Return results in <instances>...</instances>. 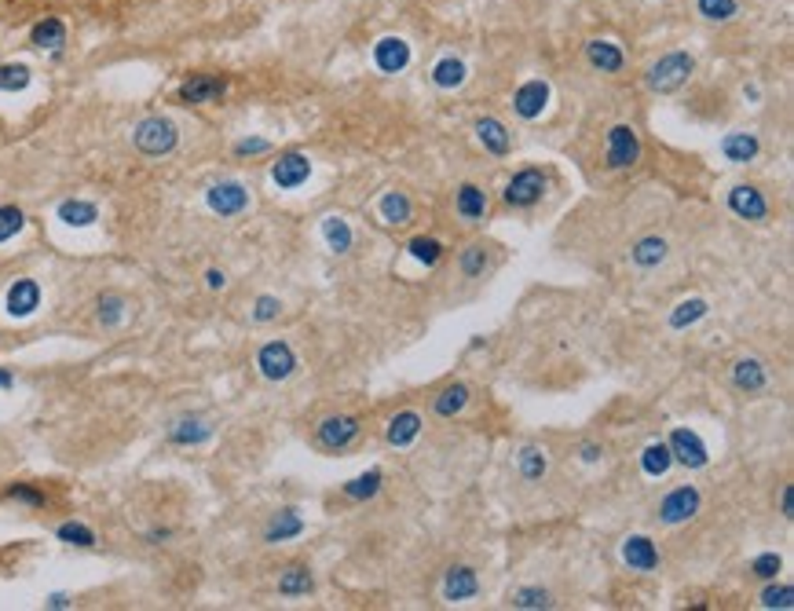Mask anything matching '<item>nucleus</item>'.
<instances>
[{
  "instance_id": "obj_1",
  "label": "nucleus",
  "mask_w": 794,
  "mask_h": 611,
  "mask_svg": "<svg viewBox=\"0 0 794 611\" xmlns=\"http://www.w3.org/2000/svg\"><path fill=\"white\" fill-rule=\"evenodd\" d=\"M696 74V59L688 56V52H666L659 63H652L648 67V74H644V81H648V88L652 92H659V96H670V92H677L681 85H688V78Z\"/></svg>"
},
{
  "instance_id": "obj_2",
  "label": "nucleus",
  "mask_w": 794,
  "mask_h": 611,
  "mask_svg": "<svg viewBox=\"0 0 794 611\" xmlns=\"http://www.w3.org/2000/svg\"><path fill=\"white\" fill-rule=\"evenodd\" d=\"M132 140H136L139 154H147V158H161V154H172V150H176L180 132H176V125H172L169 118L154 114V118H143V121L136 125Z\"/></svg>"
},
{
  "instance_id": "obj_3",
  "label": "nucleus",
  "mask_w": 794,
  "mask_h": 611,
  "mask_svg": "<svg viewBox=\"0 0 794 611\" xmlns=\"http://www.w3.org/2000/svg\"><path fill=\"white\" fill-rule=\"evenodd\" d=\"M546 183H550V176L542 172V169H520L509 183H505V191H501V202L509 205V209H531V205H539L542 202V194H546Z\"/></svg>"
},
{
  "instance_id": "obj_4",
  "label": "nucleus",
  "mask_w": 794,
  "mask_h": 611,
  "mask_svg": "<svg viewBox=\"0 0 794 611\" xmlns=\"http://www.w3.org/2000/svg\"><path fill=\"white\" fill-rule=\"evenodd\" d=\"M641 158V140H637V129L634 125H612L608 129V150H604V165L612 172H623V169H634Z\"/></svg>"
},
{
  "instance_id": "obj_5",
  "label": "nucleus",
  "mask_w": 794,
  "mask_h": 611,
  "mask_svg": "<svg viewBox=\"0 0 794 611\" xmlns=\"http://www.w3.org/2000/svg\"><path fill=\"white\" fill-rule=\"evenodd\" d=\"M359 432H363L359 418H352V414H330V418L319 421V429H315V443H319L323 450L341 454V450H348V447L359 440Z\"/></svg>"
},
{
  "instance_id": "obj_6",
  "label": "nucleus",
  "mask_w": 794,
  "mask_h": 611,
  "mask_svg": "<svg viewBox=\"0 0 794 611\" xmlns=\"http://www.w3.org/2000/svg\"><path fill=\"white\" fill-rule=\"evenodd\" d=\"M256 367L268 381H286L297 370V356H294V348L286 341H268L256 352Z\"/></svg>"
},
{
  "instance_id": "obj_7",
  "label": "nucleus",
  "mask_w": 794,
  "mask_h": 611,
  "mask_svg": "<svg viewBox=\"0 0 794 611\" xmlns=\"http://www.w3.org/2000/svg\"><path fill=\"white\" fill-rule=\"evenodd\" d=\"M699 505H703V498H699V491L696 487H674L663 502H659V520L666 523V527H677V523H688L696 513H699Z\"/></svg>"
},
{
  "instance_id": "obj_8",
  "label": "nucleus",
  "mask_w": 794,
  "mask_h": 611,
  "mask_svg": "<svg viewBox=\"0 0 794 611\" xmlns=\"http://www.w3.org/2000/svg\"><path fill=\"white\" fill-rule=\"evenodd\" d=\"M227 96V81L212 78V74H194L176 88V99L187 107H205V103H220Z\"/></svg>"
},
{
  "instance_id": "obj_9",
  "label": "nucleus",
  "mask_w": 794,
  "mask_h": 611,
  "mask_svg": "<svg viewBox=\"0 0 794 611\" xmlns=\"http://www.w3.org/2000/svg\"><path fill=\"white\" fill-rule=\"evenodd\" d=\"M666 447H670V458H674L677 465H685V469H703V465L710 461L706 443H703L692 429H674L670 440H666Z\"/></svg>"
},
{
  "instance_id": "obj_10",
  "label": "nucleus",
  "mask_w": 794,
  "mask_h": 611,
  "mask_svg": "<svg viewBox=\"0 0 794 611\" xmlns=\"http://www.w3.org/2000/svg\"><path fill=\"white\" fill-rule=\"evenodd\" d=\"M728 209H732L739 220H750V223H765V220H768V202H765V194H761L758 187H750V183H736V187L728 191Z\"/></svg>"
},
{
  "instance_id": "obj_11",
  "label": "nucleus",
  "mask_w": 794,
  "mask_h": 611,
  "mask_svg": "<svg viewBox=\"0 0 794 611\" xmlns=\"http://www.w3.org/2000/svg\"><path fill=\"white\" fill-rule=\"evenodd\" d=\"M205 202H209V209H212L216 216H238V212H245V205H249V191H245L242 183H234V180H223V183H212V187H209Z\"/></svg>"
},
{
  "instance_id": "obj_12",
  "label": "nucleus",
  "mask_w": 794,
  "mask_h": 611,
  "mask_svg": "<svg viewBox=\"0 0 794 611\" xmlns=\"http://www.w3.org/2000/svg\"><path fill=\"white\" fill-rule=\"evenodd\" d=\"M623 560H626V567L630 571H641V575H652L655 567H659V545L648 538V534H630L626 542H623Z\"/></svg>"
},
{
  "instance_id": "obj_13",
  "label": "nucleus",
  "mask_w": 794,
  "mask_h": 611,
  "mask_svg": "<svg viewBox=\"0 0 794 611\" xmlns=\"http://www.w3.org/2000/svg\"><path fill=\"white\" fill-rule=\"evenodd\" d=\"M546 103H550V85L539 81V78H535V81H523V85L516 88V96H512V110H516L523 121L542 118Z\"/></svg>"
},
{
  "instance_id": "obj_14",
  "label": "nucleus",
  "mask_w": 794,
  "mask_h": 611,
  "mask_svg": "<svg viewBox=\"0 0 794 611\" xmlns=\"http://www.w3.org/2000/svg\"><path fill=\"white\" fill-rule=\"evenodd\" d=\"M374 63L381 74H403L410 63V45L403 37H381L374 45Z\"/></svg>"
},
{
  "instance_id": "obj_15",
  "label": "nucleus",
  "mask_w": 794,
  "mask_h": 611,
  "mask_svg": "<svg viewBox=\"0 0 794 611\" xmlns=\"http://www.w3.org/2000/svg\"><path fill=\"white\" fill-rule=\"evenodd\" d=\"M476 593H479V575H476L469 564H458V567L447 571V578H443V600L461 604V600H472Z\"/></svg>"
},
{
  "instance_id": "obj_16",
  "label": "nucleus",
  "mask_w": 794,
  "mask_h": 611,
  "mask_svg": "<svg viewBox=\"0 0 794 611\" xmlns=\"http://www.w3.org/2000/svg\"><path fill=\"white\" fill-rule=\"evenodd\" d=\"M308 176H312V161H308L304 154H297V150L283 154V158L275 161V169H272V180H275L283 191H294V187H301Z\"/></svg>"
},
{
  "instance_id": "obj_17",
  "label": "nucleus",
  "mask_w": 794,
  "mask_h": 611,
  "mask_svg": "<svg viewBox=\"0 0 794 611\" xmlns=\"http://www.w3.org/2000/svg\"><path fill=\"white\" fill-rule=\"evenodd\" d=\"M487 191L483 187H476V183H461L458 187V198H454V209H458V216L465 220V223H483V216H487Z\"/></svg>"
},
{
  "instance_id": "obj_18",
  "label": "nucleus",
  "mask_w": 794,
  "mask_h": 611,
  "mask_svg": "<svg viewBox=\"0 0 794 611\" xmlns=\"http://www.w3.org/2000/svg\"><path fill=\"white\" fill-rule=\"evenodd\" d=\"M732 385H736L739 392H747V396L765 392V385H768L765 363H761V359H736V363H732Z\"/></svg>"
},
{
  "instance_id": "obj_19",
  "label": "nucleus",
  "mask_w": 794,
  "mask_h": 611,
  "mask_svg": "<svg viewBox=\"0 0 794 611\" xmlns=\"http://www.w3.org/2000/svg\"><path fill=\"white\" fill-rule=\"evenodd\" d=\"M37 304H41V285H37L34 278H19V282L8 289V312H12L15 319L34 316Z\"/></svg>"
},
{
  "instance_id": "obj_20",
  "label": "nucleus",
  "mask_w": 794,
  "mask_h": 611,
  "mask_svg": "<svg viewBox=\"0 0 794 611\" xmlns=\"http://www.w3.org/2000/svg\"><path fill=\"white\" fill-rule=\"evenodd\" d=\"M476 140L494 154V158H505L512 150V132L498 121V118H479L476 121Z\"/></svg>"
},
{
  "instance_id": "obj_21",
  "label": "nucleus",
  "mask_w": 794,
  "mask_h": 611,
  "mask_svg": "<svg viewBox=\"0 0 794 611\" xmlns=\"http://www.w3.org/2000/svg\"><path fill=\"white\" fill-rule=\"evenodd\" d=\"M586 63H590L593 70H601V74H619V70L626 67V56H623V48L612 45V41H590V45H586Z\"/></svg>"
},
{
  "instance_id": "obj_22",
  "label": "nucleus",
  "mask_w": 794,
  "mask_h": 611,
  "mask_svg": "<svg viewBox=\"0 0 794 611\" xmlns=\"http://www.w3.org/2000/svg\"><path fill=\"white\" fill-rule=\"evenodd\" d=\"M421 414L418 410H399L392 421H388V429H385V440H388V447H410L414 440H418V432H421Z\"/></svg>"
},
{
  "instance_id": "obj_23",
  "label": "nucleus",
  "mask_w": 794,
  "mask_h": 611,
  "mask_svg": "<svg viewBox=\"0 0 794 611\" xmlns=\"http://www.w3.org/2000/svg\"><path fill=\"white\" fill-rule=\"evenodd\" d=\"M670 256V245H666V238H659V234H644V238H637L634 242V249H630V260L637 264V267H659L663 260Z\"/></svg>"
},
{
  "instance_id": "obj_24",
  "label": "nucleus",
  "mask_w": 794,
  "mask_h": 611,
  "mask_svg": "<svg viewBox=\"0 0 794 611\" xmlns=\"http://www.w3.org/2000/svg\"><path fill=\"white\" fill-rule=\"evenodd\" d=\"M758 150H761V143H758V136H754V132H728V136L721 140V154H725L728 161H736V165H747V161H754V158H758Z\"/></svg>"
},
{
  "instance_id": "obj_25",
  "label": "nucleus",
  "mask_w": 794,
  "mask_h": 611,
  "mask_svg": "<svg viewBox=\"0 0 794 611\" xmlns=\"http://www.w3.org/2000/svg\"><path fill=\"white\" fill-rule=\"evenodd\" d=\"M469 399H472V388L465 381H454L432 399V410H436V418H454V414H461L469 407Z\"/></svg>"
},
{
  "instance_id": "obj_26",
  "label": "nucleus",
  "mask_w": 794,
  "mask_h": 611,
  "mask_svg": "<svg viewBox=\"0 0 794 611\" xmlns=\"http://www.w3.org/2000/svg\"><path fill=\"white\" fill-rule=\"evenodd\" d=\"M301 531H304V520L297 516V509H279L272 523L263 527V542H286V538H297Z\"/></svg>"
},
{
  "instance_id": "obj_27",
  "label": "nucleus",
  "mask_w": 794,
  "mask_h": 611,
  "mask_svg": "<svg viewBox=\"0 0 794 611\" xmlns=\"http://www.w3.org/2000/svg\"><path fill=\"white\" fill-rule=\"evenodd\" d=\"M169 440L180 443V447H194V443L212 440V425L201 421V418H183V421H176V425L169 429Z\"/></svg>"
},
{
  "instance_id": "obj_28",
  "label": "nucleus",
  "mask_w": 794,
  "mask_h": 611,
  "mask_svg": "<svg viewBox=\"0 0 794 611\" xmlns=\"http://www.w3.org/2000/svg\"><path fill=\"white\" fill-rule=\"evenodd\" d=\"M516 469H520V480L535 483V480H542V476H546V469H550V458H546V450H542V447L527 443V447L516 454Z\"/></svg>"
},
{
  "instance_id": "obj_29",
  "label": "nucleus",
  "mask_w": 794,
  "mask_h": 611,
  "mask_svg": "<svg viewBox=\"0 0 794 611\" xmlns=\"http://www.w3.org/2000/svg\"><path fill=\"white\" fill-rule=\"evenodd\" d=\"M30 45H37V48H48V52L63 48V45H67V26H63V19H56V16L41 19V23L30 30Z\"/></svg>"
},
{
  "instance_id": "obj_30",
  "label": "nucleus",
  "mask_w": 794,
  "mask_h": 611,
  "mask_svg": "<svg viewBox=\"0 0 794 611\" xmlns=\"http://www.w3.org/2000/svg\"><path fill=\"white\" fill-rule=\"evenodd\" d=\"M312 589H315V578H312V571L304 564H290L283 571V578H279V593L283 596H308Z\"/></svg>"
},
{
  "instance_id": "obj_31",
  "label": "nucleus",
  "mask_w": 794,
  "mask_h": 611,
  "mask_svg": "<svg viewBox=\"0 0 794 611\" xmlns=\"http://www.w3.org/2000/svg\"><path fill=\"white\" fill-rule=\"evenodd\" d=\"M465 74H469L465 63L454 59V56H447V59H439V63L432 67V85L450 92V88H461V85H465Z\"/></svg>"
},
{
  "instance_id": "obj_32",
  "label": "nucleus",
  "mask_w": 794,
  "mask_h": 611,
  "mask_svg": "<svg viewBox=\"0 0 794 611\" xmlns=\"http://www.w3.org/2000/svg\"><path fill=\"white\" fill-rule=\"evenodd\" d=\"M381 220L385 223H392V227H403V223H410V198L403 194V191H388L385 198H381Z\"/></svg>"
},
{
  "instance_id": "obj_33",
  "label": "nucleus",
  "mask_w": 794,
  "mask_h": 611,
  "mask_svg": "<svg viewBox=\"0 0 794 611\" xmlns=\"http://www.w3.org/2000/svg\"><path fill=\"white\" fill-rule=\"evenodd\" d=\"M381 483H385V472H381V469H370V472H363V476H356V480L345 483V498L366 502V498H374V494L381 491Z\"/></svg>"
},
{
  "instance_id": "obj_34",
  "label": "nucleus",
  "mask_w": 794,
  "mask_h": 611,
  "mask_svg": "<svg viewBox=\"0 0 794 611\" xmlns=\"http://www.w3.org/2000/svg\"><path fill=\"white\" fill-rule=\"evenodd\" d=\"M710 308H706V300L703 296H692V300H681L677 308H674V316H670V326L674 330H685V326H692V323H699L703 316H706Z\"/></svg>"
},
{
  "instance_id": "obj_35",
  "label": "nucleus",
  "mask_w": 794,
  "mask_h": 611,
  "mask_svg": "<svg viewBox=\"0 0 794 611\" xmlns=\"http://www.w3.org/2000/svg\"><path fill=\"white\" fill-rule=\"evenodd\" d=\"M670 465H674V458H670V447H666V443H648V447H644L641 469H644L648 476H666Z\"/></svg>"
},
{
  "instance_id": "obj_36",
  "label": "nucleus",
  "mask_w": 794,
  "mask_h": 611,
  "mask_svg": "<svg viewBox=\"0 0 794 611\" xmlns=\"http://www.w3.org/2000/svg\"><path fill=\"white\" fill-rule=\"evenodd\" d=\"M96 216H99V209L92 202H63L59 205V220L70 227H88V223H96Z\"/></svg>"
},
{
  "instance_id": "obj_37",
  "label": "nucleus",
  "mask_w": 794,
  "mask_h": 611,
  "mask_svg": "<svg viewBox=\"0 0 794 611\" xmlns=\"http://www.w3.org/2000/svg\"><path fill=\"white\" fill-rule=\"evenodd\" d=\"M696 12L706 19V23H732L739 5L736 0H696Z\"/></svg>"
},
{
  "instance_id": "obj_38",
  "label": "nucleus",
  "mask_w": 794,
  "mask_h": 611,
  "mask_svg": "<svg viewBox=\"0 0 794 611\" xmlns=\"http://www.w3.org/2000/svg\"><path fill=\"white\" fill-rule=\"evenodd\" d=\"M323 234H326V242H330L334 253H348V249H352V227H348L341 216H326Z\"/></svg>"
},
{
  "instance_id": "obj_39",
  "label": "nucleus",
  "mask_w": 794,
  "mask_h": 611,
  "mask_svg": "<svg viewBox=\"0 0 794 611\" xmlns=\"http://www.w3.org/2000/svg\"><path fill=\"white\" fill-rule=\"evenodd\" d=\"M410 256L414 260H421L425 267H436L439 260H443V242H436V238H425V234H418V238H410Z\"/></svg>"
},
{
  "instance_id": "obj_40",
  "label": "nucleus",
  "mask_w": 794,
  "mask_h": 611,
  "mask_svg": "<svg viewBox=\"0 0 794 611\" xmlns=\"http://www.w3.org/2000/svg\"><path fill=\"white\" fill-rule=\"evenodd\" d=\"M458 267H461V274H465V278H479V274L487 271V249H483L479 242L465 245V253L458 256Z\"/></svg>"
},
{
  "instance_id": "obj_41",
  "label": "nucleus",
  "mask_w": 794,
  "mask_h": 611,
  "mask_svg": "<svg viewBox=\"0 0 794 611\" xmlns=\"http://www.w3.org/2000/svg\"><path fill=\"white\" fill-rule=\"evenodd\" d=\"M59 542H67V545H77V549H92L96 545V531L92 527H85V523H74V520H67V523H59Z\"/></svg>"
},
{
  "instance_id": "obj_42",
  "label": "nucleus",
  "mask_w": 794,
  "mask_h": 611,
  "mask_svg": "<svg viewBox=\"0 0 794 611\" xmlns=\"http://www.w3.org/2000/svg\"><path fill=\"white\" fill-rule=\"evenodd\" d=\"M509 604H512V607H553V596H550V589L523 585V589H516V593L509 596Z\"/></svg>"
},
{
  "instance_id": "obj_43",
  "label": "nucleus",
  "mask_w": 794,
  "mask_h": 611,
  "mask_svg": "<svg viewBox=\"0 0 794 611\" xmlns=\"http://www.w3.org/2000/svg\"><path fill=\"white\" fill-rule=\"evenodd\" d=\"M26 85H30V67H23V63L0 67V88L5 92H23Z\"/></svg>"
},
{
  "instance_id": "obj_44",
  "label": "nucleus",
  "mask_w": 794,
  "mask_h": 611,
  "mask_svg": "<svg viewBox=\"0 0 794 611\" xmlns=\"http://www.w3.org/2000/svg\"><path fill=\"white\" fill-rule=\"evenodd\" d=\"M23 223H26V216H23L19 205H0V242L15 238L23 231Z\"/></svg>"
},
{
  "instance_id": "obj_45",
  "label": "nucleus",
  "mask_w": 794,
  "mask_h": 611,
  "mask_svg": "<svg viewBox=\"0 0 794 611\" xmlns=\"http://www.w3.org/2000/svg\"><path fill=\"white\" fill-rule=\"evenodd\" d=\"M121 316H125V300L118 293H103L99 296V323L103 326H118Z\"/></svg>"
},
{
  "instance_id": "obj_46",
  "label": "nucleus",
  "mask_w": 794,
  "mask_h": 611,
  "mask_svg": "<svg viewBox=\"0 0 794 611\" xmlns=\"http://www.w3.org/2000/svg\"><path fill=\"white\" fill-rule=\"evenodd\" d=\"M761 607H794V585H765L761 589Z\"/></svg>"
},
{
  "instance_id": "obj_47",
  "label": "nucleus",
  "mask_w": 794,
  "mask_h": 611,
  "mask_svg": "<svg viewBox=\"0 0 794 611\" xmlns=\"http://www.w3.org/2000/svg\"><path fill=\"white\" fill-rule=\"evenodd\" d=\"M779 567H783V560H779L776 553H761V556H754V560H750V575H754V578H765V582H768V578H776V575H779Z\"/></svg>"
},
{
  "instance_id": "obj_48",
  "label": "nucleus",
  "mask_w": 794,
  "mask_h": 611,
  "mask_svg": "<svg viewBox=\"0 0 794 611\" xmlns=\"http://www.w3.org/2000/svg\"><path fill=\"white\" fill-rule=\"evenodd\" d=\"M8 498H15V502H23V505H30V509H45V491H37V487H30V483H15L12 491H8Z\"/></svg>"
},
{
  "instance_id": "obj_49",
  "label": "nucleus",
  "mask_w": 794,
  "mask_h": 611,
  "mask_svg": "<svg viewBox=\"0 0 794 611\" xmlns=\"http://www.w3.org/2000/svg\"><path fill=\"white\" fill-rule=\"evenodd\" d=\"M279 312H283V300L279 296H256V308H253L256 323H272V319H279Z\"/></svg>"
},
{
  "instance_id": "obj_50",
  "label": "nucleus",
  "mask_w": 794,
  "mask_h": 611,
  "mask_svg": "<svg viewBox=\"0 0 794 611\" xmlns=\"http://www.w3.org/2000/svg\"><path fill=\"white\" fill-rule=\"evenodd\" d=\"M263 150H272L268 140H242V143H234V154H263Z\"/></svg>"
},
{
  "instance_id": "obj_51",
  "label": "nucleus",
  "mask_w": 794,
  "mask_h": 611,
  "mask_svg": "<svg viewBox=\"0 0 794 611\" xmlns=\"http://www.w3.org/2000/svg\"><path fill=\"white\" fill-rule=\"evenodd\" d=\"M604 447L601 443H583V461H601Z\"/></svg>"
},
{
  "instance_id": "obj_52",
  "label": "nucleus",
  "mask_w": 794,
  "mask_h": 611,
  "mask_svg": "<svg viewBox=\"0 0 794 611\" xmlns=\"http://www.w3.org/2000/svg\"><path fill=\"white\" fill-rule=\"evenodd\" d=\"M779 513H783L787 520L794 516V505H790V483H787V487H783V494H779Z\"/></svg>"
},
{
  "instance_id": "obj_53",
  "label": "nucleus",
  "mask_w": 794,
  "mask_h": 611,
  "mask_svg": "<svg viewBox=\"0 0 794 611\" xmlns=\"http://www.w3.org/2000/svg\"><path fill=\"white\" fill-rule=\"evenodd\" d=\"M205 282H209V289H223V282H227V278H223V271H216V267H212V271H205Z\"/></svg>"
},
{
  "instance_id": "obj_54",
  "label": "nucleus",
  "mask_w": 794,
  "mask_h": 611,
  "mask_svg": "<svg viewBox=\"0 0 794 611\" xmlns=\"http://www.w3.org/2000/svg\"><path fill=\"white\" fill-rule=\"evenodd\" d=\"M12 385H15L12 370H5V367H0V388H12Z\"/></svg>"
},
{
  "instance_id": "obj_55",
  "label": "nucleus",
  "mask_w": 794,
  "mask_h": 611,
  "mask_svg": "<svg viewBox=\"0 0 794 611\" xmlns=\"http://www.w3.org/2000/svg\"><path fill=\"white\" fill-rule=\"evenodd\" d=\"M67 604H70V600H67L63 593H56V596H48V607H67Z\"/></svg>"
}]
</instances>
